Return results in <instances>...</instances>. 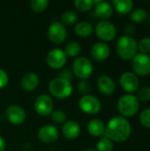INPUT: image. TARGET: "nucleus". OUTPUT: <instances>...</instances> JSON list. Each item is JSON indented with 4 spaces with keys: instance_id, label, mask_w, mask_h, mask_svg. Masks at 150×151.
<instances>
[{
    "instance_id": "1a4fd4ad",
    "label": "nucleus",
    "mask_w": 150,
    "mask_h": 151,
    "mask_svg": "<svg viewBox=\"0 0 150 151\" xmlns=\"http://www.w3.org/2000/svg\"><path fill=\"white\" fill-rule=\"evenodd\" d=\"M132 66L136 75H149L150 73V57L148 56V54L137 53V55L132 59Z\"/></svg>"
},
{
    "instance_id": "7c9ffc66",
    "label": "nucleus",
    "mask_w": 150,
    "mask_h": 151,
    "mask_svg": "<svg viewBox=\"0 0 150 151\" xmlns=\"http://www.w3.org/2000/svg\"><path fill=\"white\" fill-rule=\"evenodd\" d=\"M137 99L141 102H148L150 100V87H142L137 90Z\"/></svg>"
},
{
    "instance_id": "f3484780",
    "label": "nucleus",
    "mask_w": 150,
    "mask_h": 151,
    "mask_svg": "<svg viewBox=\"0 0 150 151\" xmlns=\"http://www.w3.org/2000/svg\"><path fill=\"white\" fill-rule=\"evenodd\" d=\"M97 88L99 91L105 96H111L115 92V81L108 75H102L97 80Z\"/></svg>"
},
{
    "instance_id": "58836bf2",
    "label": "nucleus",
    "mask_w": 150,
    "mask_h": 151,
    "mask_svg": "<svg viewBox=\"0 0 150 151\" xmlns=\"http://www.w3.org/2000/svg\"><path fill=\"white\" fill-rule=\"evenodd\" d=\"M149 25H150V15H149Z\"/></svg>"
},
{
    "instance_id": "dca6fc26",
    "label": "nucleus",
    "mask_w": 150,
    "mask_h": 151,
    "mask_svg": "<svg viewBox=\"0 0 150 151\" xmlns=\"http://www.w3.org/2000/svg\"><path fill=\"white\" fill-rule=\"evenodd\" d=\"M95 4V14L97 18L106 20L111 18L113 13L112 5L106 1H94Z\"/></svg>"
},
{
    "instance_id": "f257e3e1",
    "label": "nucleus",
    "mask_w": 150,
    "mask_h": 151,
    "mask_svg": "<svg viewBox=\"0 0 150 151\" xmlns=\"http://www.w3.org/2000/svg\"><path fill=\"white\" fill-rule=\"evenodd\" d=\"M131 124L124 117L117 116L109 120L105 127V137L111 142H124L127 141L131 135Z\"/></svg>"
},
{
    "instance_id": "c756f323",
    "label": "nucleus",
    "mask_w": 150,
    "mask_h": 151,
    "mask_svg": "<svg viewBox=\"0 0 150 151\" xmlns=\"http://www.w3.org/2000/svg\"><path fill=\"white\" fill-rule=\"evenodd\" d=\"M77 88H78V90H79L80 94H81L82 96H83L89 95V93H90V91H91V88H92L91 83H90V81H88V80H81V81L79 82Z\"/></svg>"
},
{
    "instance_id": "2eb2a0df",
    "label": "nucleus",
    "mask_w": 150,
    "mask_h": 151,
    "mask_svg": "<svg viewBox=\"0 0 150 151\" xmlns=\"http://www.w3.org/2000/svg\"><path fill=\"white\" fill-rule=\"evenodd\" d=\"M111 54V49L109 45L103 42H96L91 48V56L92 58L99 62L106 60Z\"/></svg>"
},
{
    "instance_id": "bb28decb",
    "label": "nucleus",
    "mask_w": 150,
    "mask_h": 151,
    "mask_svg": "<svg viewBox=\"0 0 150 151\" xmlns=\"http://www.w3.org/2000/svg\"><path fill=\"white\" fill-rule=\"evenodd\" d=\"M97 151H111L113 150V142L107 137H103L96 144Z\"/></svg>"
},
{
    "instance_id": "9b49d317",
    "label": "nucleus",
    "mask_w": 150,
    "mask_h": 151,
    "mask_svg": "<svg viewBox=\"0 0 150 151\" xmlns=\"http://www.w3.org/2000/svg\"><path fill=\"white\" fill-rule=\"evenodd\" d=\"M67 60V57L65 51L61 49H53L51 50L46 57V62L50 67L52 69H61L65 66Z\"/></svg>"
},
{
    "instance_id": "2f4dec72",
    "label": "nucleus",
    "mask_w": 150,
    "mask_h": 151,
    "mask_svg": "<svg viewBox=\"0 0 150 151\" xmlns=\"http://www.w3.org/2000/svg\"><path fill=\"white\" fill-rule=\"evenodd\" d=\"M138 49L140 50L141 53L143 54H148L150 52V37L142 38L138 43Z\"/></svg>"
},
{
    "instance_id": "e433bc0d",
    "label": "nucleus",
    "mask_w": 150,
    "mask_h": 151,
    "mask_svg": "<svg viewBox=\"0 0 150 151\" xmlns=\"http://www.w3.org/2000/svg\"><path fill=\"white\" fill-rule=\"evenodd\" d=\"M6 147V142L3 137L0 136V151H4Z\"/></svg>"
},
{
    "instance_id": "0eeeda50",
    "label": "nucleus",
    "mask_w": 150,
    "mask_h": 151,
    "mask_svg": "<svg viewBox=\"0 0 150 151\" xmlns=\"http://www.w3.org/2000/svg\"><path fill=\"white\" fill-rule=\"evenodd\" d=\"M79 107L83 112L94 115L97 114L101 111L102 104L96 96L92 95H87L81 96V98L80 99Z\"/></svg>"
},
{
    "instance_id": "4c0bfd02",
    "label": "nucleus",
    "mask_w": 150,
    "mask_h": 151,
    "mask_svg": "<svg viewBox=\"0 0 150 151\" xmlns=\"http://www.w3.org/2000/svg\"><path fill=\"white\" fill-rule=\"evenodd\" d=\"M85 151H96V150H87Z\"/></svg>"
},
{
    "instance_id": "cd10ccee",
    "label": "nucleus",
    "mask_w": 150,
    "mask_h": 151,
    "mask_svg": "<svg viewBox=\"0 0 150 151\" xmlns=\"http://www.w3.org/2000/svg\"><path fill=\"white\" fill-rule=\"evenodd\" d=\"M94 5V1L92 0H76L74 1V6L77 10L80 12H87L90 10Z\"/></svg>"
},
{
    "instance_id": "72a5a7b5",
    "label": "nucleus",
    "mask_w": 150,
    "mask_h": 151,
    "mask_svg": "<svg viewBox=\"0 0 150 151\" xmlns=\"http://www.w3.org/2000/svg\"><path fill=\"white\" fill-rule=\"evenodd\" d=\"M8 81H9V77L7 73L0 68V89L4 88L8 84Z\"/></svg>"
},
{
    "instance_id": "39448f33",
    "label": "nucleus",
    "mask_w": 150,
    "mask_h": 151,
    "mask_svg": "<svg viewBox=\"0 0 150 151\" xmlns=\"http://www.w3.org/2000/svg\"><path fill=\"white\" fill-rule=\"evenodd\" d=\"M93 71V65L88 58L85 57H79L73 61L72 73L80 80H88V78L92 75Z\"/></svg>"
},
{
    "instance_id": "7ed1b4c3",
    "label": "nucleus",
    "mask_w": 150,
    "mask_h": 151,
    "mask_svg": "<svg viewBox=\"0 0 150 151\" xmlns=\"http://www.w3.org/2000/svg\"><path fill=\"white\" fill-rule=\"evenodd\" d=\"M49 91L50 94L58 99H65L69 97L72 93V85L70 81L57 77L52 79L49 83Z\"/></svg>"
},
{
    "instance_id": "393cba45",
    "label": "nucleus",
    "mask_w": 150,
    "mask_h": 151,
    "mask_svg": "<svg viewBox=\"0 0 150 151\" xmlns=\"http://www.w3.org/2000/svg\"><path fill=\"white\" fill-rule=\"evenodd\" d=\"M29 5L34 12L40 13L47 9L49 5V1L48 0H31L29 2Z\"/></svg>"
},
{
    "instance_id": "473e14b6",
    "label": "nucleus",
    "mask_w": 150,
    "mask_h": 151,
    "mask_svg": "<svg viewBox=\"0 0 150 151\" xmlns=\"http://www.w3.org/2000/svg\"><path fill=\"white\" fill-rule=\"evenodd\" d=\"M140 121L144 127L150 129V108L142 111L140 115Z\"/></svg>"
},
{
    "instance_id": "a211bd4d",
    "label": "nucleus",
    "mask_w": 150,
    "mask_h": 151,
    "mask_svg": "<svg viewBox=\"0 0 150 151\" xmlns=\"http://www.w3.org/2000/svg\"><path fill=\"white\" fill-rule=\"evenodd\" d=\"M62 133L64 136L67 139L73 140L80 136V125L74 120H68L65 121L62 127Z\"/></svg>"
},
{
    "instance_id": "5701e85b",
    "label": "nucleus",
    "mask_w": 150,
    "mask_h": 151,
    "mask_svg": "<svg viewBox=\"0 0 150 151\" xmlns=\"http://www.w3.org/2000/svg\"><path fill=\"white\" fill-rule=\"evenodd\" d=\"M65 53L66 55V57H70V58H75L77 57L80 51H81V46L79 42L73 41V42H70L65 45Z\"/></svg>"
},
{
    "instance_id": "f8f14e48",
    "label": "nucleus",
    "mask_w": 150,
    "mask_h": 151,
    "mask_svg": "<svg viewBox=\"0 0 150 151\" xmlns=\"http://www.w3.org/2000/svg\"><path fill=\"white\" fill-rule=\"evenodd\" d=\"M119 84L126 92H127L128 94H132L133 92H137V90L139 89L140 80L135 73L126 72L120 76Z\"/></svg>"
},
{
    "instance_id": "ddd939ff",
    "label": "nucleus",
    "mask_w": 150,
    "mask_h": 151,
    "mask_svg": "<svg viewBox=\"0 0 150 151\" xmlns=\"http://www.w3.org/2000/svg\"><path fill=\"white\" fill-rule=\"evenodd\" d=\"M59 136L57 128L53 125H45L38 131V138L43 143L55 142Z\"/></svg>"
},
{
    "instance_id": "9d476101",
    "label": "nucleus",
    "mask_w": 150,
    "mask_h": 151,
    "mask_svg": "<svg viewBox=\"0 0 150 151\" xmlns=\"http://www.w3.org/2000/svg\"><path fill=\"white\" fill-rule=\"evenodd\" d=\"M34 111L42 117L50 115L53 111L54 102L49 95H40L34 101Z\"/></svg>"
},
{
    "instance_id": "20e7f679",
    "label": "nucleus",
    "mask_w": 150,
    "mask_h": 151,
    "mask_svg": "<svg viewBox=\"0 0 150 151\" xmlns=\"http://www.w3.org/2000/svg\"><path fill=\"white\" fill-rule=\"evenodd\" d=\"M140 108V102L136 96L133 94H126L122 96L118 102V110L121 115L125 117L134 116Z\"/></svg>"
},
{
    "instance_id": "412c9836",
    "label": "nucleus",
    "mask_w": 150,
    "mask_h": 151,
    "mask_svg": "<svg viewBox=\"0 0 150 151\" xmlns=\"http://www.w3.org/2000/svg\"><path fill=\"white\" fill-rule=\"evenodd\" d=\"M93 26L88 21H80L74 27L75 34L80 37H88L93 33Z\"/></svg>"
},
{
    "instance_id": "f03ea898",
    "label": "nucleus",
    "mask_w": 150,
    "mask_h": 151,
    "mask_svg": "<svg viewBox=\"0 0 150 151\" xmlns=\"http://www.w3.org/2000/svg\"><path fill=\"white\" fill-rule=\"evenodd\" d=\"M138 51V42L136 40L128 35H123L118 38L117 42V53L118 57L126 61L132 60Z\"/></svg>"
},
{
    "instance_id": "c85d7f7f",
    "label": "nucleus",
    "mask_w": 150,
    "mask_h": 151,
    "mask_svg": "<svg viewBox=\"0 0 150 151\" xmlns=\"http://www.w3.org/2000/svg\"><path fill=\"white\" fill-rule=\"evenodd\" d=\"M50 115H51L52 121L56 124H63L65 122L66 114L62 110H55L52 111V113Z\"/></svg>"
},
{
    "instance_id": "4468645a",
    "label": "nucleus",
    "mask_w": 150,
    "mask_h": 151,
    "mask_svg": "<svg viewBox=\"0 0 150 151\" xmlns=\"http://www.w3.org/2000/svg\"><path fill=\"white\" fill-rule=\"evenodd\" d=\"M8 121L13 125H20L26 119L25 111L19 105H10L5 111Z\"/></svg>"
},
{
    "instance_id": "b1692460",
    "label": "nucleus",
    "mask_w": 150,
    "mask_h": 151,
    "mask_svg": "<svg viewBox=\"0 0 150 151\" xmlns=\"http://www.w3.org/2000/svg\"><path fill=\"white\" fill-rule=\"evenodd\" d=\"M147 18L148 12L143 8H136L130 14V19L135 23H143L147 19Z\"/></svg>"
},
{
    "instance_id": "4be33fe9",
    "label": "nucleus",
    "mask_w": 150,
    "mask_h": 151,
    "mask_svg": "<svg viewBox=\"0 0 150 151\" xmlns=\"http://www.w3.org/2000/svg\"><path fill=\"white\" fill-rule=\"evenodd\" d=\"M112 4L116 11L121 14L129 13L133 7V2L132 0H114L112 1Z\"/></svg>"
},
{
    "instance_id": "c9c22d12",
    "label": "nucleus",
    "mask_w": 150,
    "mask_h": 151,
    "mask_svg": "<svg viewBox=\"0 0 150 151\" xmlns=\"http://www.w3.org/2000/svg\"><path fill=\"white\" fill-rule=\"evenodd\" d=\"M124 30H125V32L126 33V35L131 36L132 35L134 34V32H135V27H134L133 25H131V24H127V25H126Z\"/></svg>"
},
{
    "instance_id": "6ab92c4d",
    "label": "nucleus",
    "mask_w": 150,
    "mask_h": 151,
    "mask_svg": "<svg viewBox=\"0 0 150 151\" xmlns=\"http://www.w3.org/2000/svg\"><path fill=\"white\" fill-rule=\"evenodd\" d=\"M39 82H40L39 76L36 73H27L22 77L20 85H21V88L25 91L31 92V91H34V89H36V88L39 85Z\"/></svg>"
},
{
    "instance_id": "423d86ee",
    "label": "nucleus",
    "mask_w": 150,
    "mask_h": 151,
    "mask_svg": "<svg viewBox=\"0 0 150 151\" xmlns=\"http://www.w3.org/2000/svg\"><path fill=\"white\" fill-rule=\"evenodd\" d=\"M96 36L105 42L112 41L117 35V29L113 23L108 20L99 21L95 28Z\"/></svg>"
},
{
    "instance_id": "aec40b11",
    "label": "nucleus",
    "mask_w": 150,
    "mask_h": 151,
    "mask_svg": "<svg viewBox=\"0 0 150 151\" xmlns=\"http://www.w3.org/2000/svg\"><path fill=\"white\" fill-rule=\"evenodd\" d=\"M87 128H88V132L89 133V134L94 137L102 136L103 134H104V132H105V126L103 122L98 119H91L88 123Z\"/></svg>"
},
{
    "instance_id": "a878e982",
    "label": "nucleus",
    "mask_w": 150,
    "mask_h": 151,
    "mask_svg": "<svg viewBox=\"0 0 150 151\" xmlns=\"http://www.w3.org/2000/svg\"><path fill=\"white\" fill-rule=\"evenodd\" d=\"M77 19H78V15L73 11H66L63 12V14L61 15V21L63 22V24L72 25L74 24L77 21Z\"/></svg>"
},
{
    "instance_id": "f704fd0d",
    "label": "nucleus",
    "mask_w": 150,
    "mask_h": 151,
    "mask_svg": "<svg viewBox=\"0 0 150 151\" xmlns=\"http://www.w3.org/2000/svg\"><path fill=\"white\" fill-rule=\"evenodd\" d=\"M58 77H60L62 79H65V80H66V81L71 82V81L72 80L73 75H72V71H70L69 69H64V70H62L59 73V76Z\"/></svg>"
},
{
    "instance_id": "6e6552de",
    "label": "nucleus",
    "mask_w": 150,
    "mask_h": 151,
    "mask_svg": "<svg viewBox=\"0 0 150 151\" xmlns=\"http://www.w3.org/2000/svg\"><path fill=\"white\" fill-rule=\"evenodd\" d=\"M48 38L55 44H62L67 37V31L64 24L59 21L51 23L48 27Z\"/></svg>"
}]
</instances>
